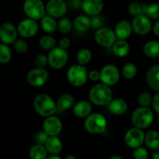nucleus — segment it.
I'll list each match as a JSON object with an SVG mask.
<instances>
[{"label":"nucleus","mask_w":159,"mask_h":159,"mask_svg":"<svg viewBox=\"0 0 159 159\" xmlns=\"http://www.w3.org/2000/svg\"><path fill=\"white\" fill-rule=\"evenodd\" d=\"M44 147H46L48 154L58 155L63 149V144L60 139L57 137H49L45 143Z\"/></svg>","instance_id":"nucleus-22"},{"label":"nucleus","mask_w":159,"mask_h":159,"mask_svg":"<svg viewBox=\"0 0 159 159\" xmlns=\"http://www.w3.org/2000/svg\"><path fill=\"white\" fill-rule=\"evenodd\" d=\"M73 26L76 31L85 32L91 27V19L87 15H79L75 18Z\"/></svg>","instance_id":"nucleus-26"},{"label":"nucleus","mask_w":159,"mask_h":159,"mask_svg":"<svg viewBox=\"0 0 159 159\" xmlns=\"http://www.w3.org/2000/svg\"><path fill=\"white\" fill-rule=\"evenodd\" d=\"M93 58V53L91 50L87 48H83L79 50L76 55L78 64L85 66V65L89 64Z\"/></svg>","instance_id":"nucleus-30"},{"label":"nucleus","mask_w":159,"mask_h":159,"mask_svg":"<svg viewBox=\"0 0 159 159\" xmlns=\"http://www.w3.org/2000/svg\"><path fill=\"white\" fill-rule=\"evenodd\" d=\"M109 109L112 114L115 115H124L128 109V104L124 99L120 98H114L109 104Z\"/></svg>","instance_id":"nucleus-21"},{"label":"nucleus","mask_w":159,"mask_h":159,"mask_svg":"<svg viewBox=\"0 0 159 159\" xmlns=\"http://www.w3.org/2000/svg\"><path fill=\"white\" fill-rule=\"evenodd\" d=\"M146 82L152 90L159 92V64L150 67L146 74Z\"/></svg>","instance_id":"nucleus-19"},{"label":"nucleus","mask_w":159,"mask_h":159,"mask_svg":"<svg viewBox=\"0 0 159 159\" xmlns=\"http://www.w3.org/2000/svg\"><path fill=\"white\" fill-rule=\"evenodd\" d=\"M89 98L90 102L97 106L109 105L113 100V91L110 86L102 83L97 84L89 90Z\"/></svg>","instance_id":"nucleus-1"},{"label":"nucleus","mask_w":159,"mask_h":159,"mask_svg":"<svg viewBox=\"0 0 159 159\" xmlns=\"http://www.w3.org/2000/svg\"><path fill=\"white\" fill-rule=\"evenodd\" d=\"M116 38L117 37L114 31L107 26L99 28L94 34V39L96 43L107 48L113 46V44L116 42Z\"/></svg>","instance_id":"nucleus-8"},{"label":"nucleus","mask_w":159,"mask_h":159,"mask_svg":"<svg viewBox=\"0 0 159 159\" xmlns=\"http://www.w3.org/2000/svg\"><path fill=\"white\" fill-rule=\"evenodd\" d=\"M92 111H93V106L91 102L85 100H82L75 103L72 108L75 116L79 118H85L90 114H92Z\"/></svg>","instance_id":"nucleus-20"},{"label":"nucleus","mask_w":159,"mask_h":159,"mask_svg":"<svg viewBox=\"0 0 159 159\" xmlns=\"http://www.w3.org/2000/svg\"><path fill=\"white\" fill-rule=\"evenodd\" d=\"M157 122H158V123L159 124V115H158V117H157Z\"/></svg>","instance_id":"nucleus-52"},{"label":"nucleus","mask_w":159,"mask_h":159,"mask_svg":"<svg viewBox=\"0 0 159 159\" xmlns=\"http://www.w3.org/2000/svg\"><path fill=\"white\" fill-rule=\"evenodd\" d=\"M114 32L118 39L126 40L133 32L132 23L127 20H120L115 26Z\"/></svg>","instance_id":"nucleus-18"},{"label":"nucleus","mask_w":159,"mask_h":159,"mask_svg":"<svg viewBox=\"0 0 159 159\" xmlns=\"http://www.w3.org/2000/svg\"><path fill=\"white\" fill-rule=\"evenodd\" d=\"M48 64V56L44 54H38L35 57V65L38 68H45Z\"/></svg>","instance_id":"nucleus-40"},{"label":"nucleus","mask_w":159,"mask_h":159,"mask_svg":"<svg viewBox=\"0 0 159 159\" xmlns=\"http://www.w3.org/2000/svg\"><path fill=\"white\" fill-rule=\"evenodd\" d=\"M138 73V67L133 62H127L123 66L122 74L127 80H131L136 76Z\"/></svg>","instance_id":"nucleus-33"},{"label":"nucleus","mask_w":159,"mask_h":159,"mask_svg":"<svg viewBox=\"0 0 159 159\" xmlns=\"http://www.w3.org/2000/svg\"><path fill=\"white\" fill-rule=\"evenodd\" d=\"M75 97L71 94H63L57 99L56 104H57V108L60 110H68V109L73 108L75 103Z\"/></svg>","instance_id":"nucleus-25"},{"label":"nucleus","mask_w":159,"mask_h":159,"mask_svg":"<svg viewBox=\"0 0 159 159\" xmlns=\"http://www.w3.org/2000/svg\"><path fill=\"white\" fill-rule=\"evenodd\" d=\"M109 159H124L122 156L118 155V154H116V155H113L111 157H109Z\"/></svg>","instance_id":"nucleus-50"},{"label":"nucleus","mask_w":159,"mask_h":159,"mask_svg":"<svg viewBox=\"0 0 159 159\" xmlns=\"http://www.w3.org/2000/svg\"><path fill=\"white\" fill-rule=\"evenodd\" d=\"M11 58H12V51L8 45L0 43V63H8L10 62Z\"/></svg>","instance_id":"nucleus-35"},{"label":"nucleus","mask_w":159,"mask_h":159,"mask_svg":"<svg viewBox=\"0 0 159 159\" xmlns=\"http://www.w3.org/2000/svg\"><path fill=\"white\" fill-rule=\"evenodd\" d=\"M62 128L63 125L61 120L55 115L46 117L43 120V131L49 137H57L61 132Z\"/></svg>","instance_id":"nucleus-13"},{"label":"nucleus","mask_w":159,"mask_h":159,"mask_svg":"<svg viewBox=\"0 0 159 159\" xmlns=\"http://www.w3.org/2000/svg\"><path fill=\"white\" fill-rule=\"evenodd\" d=\"M39 26L37 21L30 18L21 20L17 26L18 34L24 38L33 37L37 34Z\"/></svg>","instance_id":"nucleus-14"},{"label":"nucleus","mask_w":159,"mask_h":159,"mask_svg":"<svg viewBox=\"0 0 159 159\" xmlns=\"http://www.w3.org/2000/svg\"><path fill=\"white\" fill-rule=\"evenodd\" d=\"M68 3L65 0H49L46 4V12L54 18H61L66 14Z\"/></svg>","instance_id":"nucleus-12"},{"label":"nucleus","mask_w":159,"mask_h":159,"mask_svg":"<svg viewBox=\"0 0 159 159\" xmlns=\"http://www.w3.org/2000/svg\"><path fill=\"white\" fill-rule=\"evenodd\" d=\"M88 78L93 82L100 80V71H98L96 70H91L89 73H88Z\"/></svg>","instance_id":"nucleus-44"},{"label":"nucleus","mask_w":159,"mask_h":159,"mask_svg":"<svg viewBox=\"0 0 159 159\" xmlns=\"http://www.w3.org/2000/svg\"><path fill=\"white\" fill-rule=\"evenodd\" d=\"M29 156L30 159H47L48 157V152L44 145L36 143L30 149Z\"/></svg>","instance_id":"nucleus-28"},{"label":"nucleus","mask_w":159,"mask_h":159,"mask_svg":"<svg viewBox=\"0 0 159 159\" xmlns=\"http://www.w3.org/2000/svg\"><path fill=\"white\" fill-rule=\"evenodd\" d=\"M14 48H15L16 51L20 54H24L28 50V44L26 41L23 39H17L15 42L13 43Z\"/></svg>","instance_id":"nucleus-38"},{"label":"nucleus","mask_w":159,"mask_h":159,"mask_svg":"<svg viewBox=\"0 0 159 159\" xmlns=\"http://www.w3.org/2000/svg\"><path fill=\"white\" fill-rule=\"evenodd\" d=\"M120 73L113 64L105 65L100 70V80L107 86H114L119 82Z\"/></svg>","instance_id":"nucleus-9"},{"label":"nucleus","mask_w":159,"mask_h":159,"mask_svg":"<svg viewBox=\"0 0 159 159\" xmlns=\"http://www.w3.org/2000/svg\"><path fill=\"white\" fill-rule=\"evenodd\" d=\"M47 159H62L60 156L58 155H54V154H51L50 156H48Z\"/></svg>","instance_id":"nucleus-49"},{"label":"nucleus","mask_w":159,"mask_h":159,"mask_svg":"<svg viewBox=\"0 0 159 159\" xmlns=\"http://www.w3.org/2000/svg\"><path fill=\"white\" fill-rule=\"evenodd\" d=\"M128 12L130 15L134 16V17H137L141 14H144V9H143V5L141 3L138 2H131L129 3L128 7Z\"/></svg>","instance_id":"nucleus-37"},{"label":"nucleus","mask_w":159,"mask_h":159,"mask_svg":"<svg viewBox=\"0 0 159 159\" xmlns=\"http://www.w3.org/2000/svg\"><path fill=\"white\" fill-rule=\"evenodd\" d=\"M143 51L146 56L152 59H159V41L152 40L144 44Z\"/></svg>","instance_id":"nucleus-24"},{"label":"nucleus","mask_w":159,"mask_h":159,"mask_svg":"<svg viewBox=\"0 0 159 159\" xmlns=\"http://www.w3.org/2000/svg\"><path fill=\"white\" fill-rule=\"evenodd\" d=\"M23 11L27 18L40 20L46 13V6L42 0H25Z\"/></svg>","instance_id":"nucleus-6"},{"label":"nucleus","mask_w":159,"mask_h":159,"mask_svg":"<svg viewBox=\"0 0 159 159\" xmlns=\"http://www.w3.org/2000/svg\"><path fill=\"white\" fill-rule=\"evenodd\" d=\"M102 19L100 17L98 16H95V17H92L91 18V26L92 27L95 28V29H99V28L102 27Z\"/></svg>","instance_id":"nucleus-42"},{"label":"nucleus","mask_w":159,"mask_h":159,"mask_svg":"<svg viewBox=\"0 0 159 159\" xmlns=\"http://www.w3.org/2000/svg\"><path fill=\"white\" fill-rule=\"evenodd\" d=\"M39 45L42 49L51 51L56 47V40L52 36L46 34L39 39Z\"/></svg>","instance_id":"nucleus-32"},{"label":"nucleus","mask_w":159,"mask_h":159,"mask_svg":"<svg viewBox=\"0 0 159 159\" xmlns=\"http://www.w3.org/2000/svg\"><path fill=\"white\" fill-rule=\"evenodd\" d=\"M144 14L153 20L159 19V3L152 2L148 5H143Z\"/></svg>","instance_id":"nucleus-31"},{"label":"nucleus","mask_w":159,"mask_h":159,"mask_svg":"<svg viewBox=\"0 0 159 159\" xmlns=\"http://www.w3.org/2000/svg\"><path fill=\"white\" fill-rule=\"evenodd\" d=\"M65 159H77L75 157V156L72 155V154H69V155L66 156V157H65Z\"/></svg>","instance_id":"nucleus-51"},{"label":"nucleus","mask_w":159,"mask_h":159,"mask_svg":"<svg viewBox=\"0 0 159 159\" xmlns=\"http://www.w3.org/2000/svg\"><path fill=\"white\" fill-rule=\"evenodd\" d=\"M49 78V73L45 68L32 69L28 72L26 75V80L30 85L34 87H43L48 82Z\"/></svg>","instance_id":"nucleus-10"},{"label":"nucleus","mask_w":159,"mask_h":159,"mask_svg":"<svg viewBox=\"0 0 159 159\" xmlns=\"http://www.w3.org/2000/svg\"><path fill=\"white\" fill-rule=\"evenodd\" d=\"M133 31L139 35L148 34L152 29V24L149 17L145 14H141L134 17L131 22Z\"/></svg>","instance_id":"nucleus-16"},{"label":"nucleus","mask_w":159,"mask_h":159,"mask_svg":"<svg viewBox=\"0 0 159 159\" xmlns=\"http://www.w3.org/2000/svg\"><path fill=\"white\" fill-rule=\"evenodd\" d=\"M154 120V113L148 107H141L135 109L131 115V122L134 127L141 129L148 128Z\"/></svg>","instance_id":"nucleus-3"},{"label":"nucleus","mask_w":159,"mask_h":159,"mask_svg":"<svg viewBox=\"0 0 159 159\" xmlns=\"http://www.w3.org/2000/svg\"><path fill=\"white\" fill-rule=\"evenodd\" d=\"M34 107L37 113L45 118L54 115L57 109L55 101L47 94H40L35 97Z\"/></svg>","instance_id":"nucleus-2"},{"label":"nucleus","mask_w":159,"mask_h":159,"mask_svg":"<svg viewBox=\"0 0 159 159\" xmlns=\"http://www.w3.org/2000/svg\"><path fill=\"white\" fill-rule=\"evenodd\" d=\"M138 103L141 107H149L152 104L153 97L148 92H141L138 98Z\"/></svg>","instance_id":"nucleus-36"},{"label":"nucleus","mask_w":159,"mask_h":159,"mask_svg":"<svg viewBox=\"0 0 159 159\" xmlns=\"http://www.w3.org/2000/svg\"><path fill=\"white\" fill-rule=\"evenodd\" d=\"M113 54L119 58L126 57L130 51V46L126 40L118 39L112 46Z\"/></svg>","instance_id":"nucleus-23"},{"label":"nucleus","mask_w":159,"mask_h":159,"mask_svg":"<svg viewBox=\"0 0 159 159\" xmlns=\"http://www.w3.org/2000/svg\"><path fill=\"white\" fill-rule=\"evenodd\" d=\"M40 26L46 33L52 34L57 29V22L54 17L49 15H45L40 20Z\"/></svg>","instance_id":"nucleus-29"},{"label":"nucleus","mask_w":159,"mask_h":159,"mask_svg":"<svg viewBox=\"0 0 159 159\" xmlns=\"http://www.w3.org/2000/svg\"><path fill=\"white\" fill-rule=\"evenodd\" d=\"M144 143L147 147L152 151L159 150V132L155 130H150L146 132Z\"/></svg>","instance_id":"nucleus-27"},{"label":"nucleus","mask_w":159,"mask_h":159,"mask_svg":"<svg viewBox=\"0 0 159 159\" xmlns=\"http://www.w3.org/2000/svg\"><path fill=\"white\" fill-rule=\"evenodd\" d=\"M83 0H69L68 2V7L71 9H79L82 8Z\"/></svg>","instance_id":"nucleus-43"},{"label":"nucleus","mask_w":159,"mask_h":159,"mask_svg":"<svg viewBox=\"0 0 159 159\" xmlns=\"http://www.w3.org/2000/svg\"><path fill=\"white\" fill-rule=\"evenodd\" d=\"M152 105L153 107L154 110L155 111V112L159 115V92L153 97V101H152Z\"/></svg>","instance_id":"nucleus-46"},{"label":"nucleus","mask_w":159,"mask_h":159,"mask_svg":"<svg viewBox=\"0 0 159 159\" xmlns=\"http://www.w3.org/2000/svg\"><path fill=\"white\" fill-rule=\"evenodd\" d=\"M70 45H71V41H70L69 38L65 37H62L61 39H60L58 42V47L63 48V49L67 50L69 48Z\"/></svg>","instance_id":"nucleus-45"},{"label":"nucleus","mask_w":159,"mask_h":159,"mask_svg":"<svg viewBox=\"0 0 159 159\" xmlns=\"http://www.w3.org/2000/svg\"><path fill=\"white\" fill-rule=\"evenodd\" d=\"M144 137L145 134L142 129L134 126L133 128L129 129L125 133L124 142L127 147L135 149L142 146L143 143H144Z\"/></svg>","instance_id":"nucleus-11"},{"label":"nucleus","mask_w":159,"mask_h":159,"mask_svg":"<svg viewBox=\"0 0 159 159\" xmlns=\"http://www.w3.org/2000/svg\"><path fill=\"white\" fill-rule=\"evenodd\" d=\"M104 3L102 0H83L82 9L87 16H98L102 11Z\"/></svg>","instance_id":"nucleus-17"},{"label":"nucleus","mask_w":159,"mask_h":159,"mask_svg":"<svg viewBox=\"0 0 159 159\" xmlns=\"http://www.w3.org/2000/svg\"><path fill=\"white\" fill-rule=\"evenodd\" d=\"M48 137H49V136L44 131H40V132H37V134L34 136V140L37 144L44 145L48 140Z\"/></svg>","instance_id":"nucleus-41"},{"label":"nucleus","mask_w":159,"mask_h":159,"mask_svg":"<svg viewBox=\"0 0 159 159\" xmlns=\"http://www.w3.org/2000/svg\"><path fill=\"white\" fill-rule=\"evenodd\" d=\"M84 127L88 132L94 135L101 134L107 129V120L100 113H92L85 118Z\"/></svg>","instance_id":"nucleus-4"},{"label":"nucleus","mask_w":159,"mask_h":159,"mask_svg":"<svg viewBox=\"0 0 159 159\" xmlns=\"http://www.w3.org/2000/svg\"><path fill=\"white\" fill-rule=\"evenodd\" d=\"M48 65L54 70H61L66 65L68 61V53L67 50L60 47H55L49 51L48 55Z\"/></svg>","instance_id":"nucleus-7"},{"label":"nucleus","mask_w":159,"mask_h":159,"mask_svg":"<svg viewBox=\"0 0 159 159\" xmlns=\"http://www.w3.org/2000/svg\"><path fill=\"white\" fill-rule=\"evenodd\" d=\"M67 79L72 86L80 87L85 85L88 80V72L85 66L75 64L67 71Z\"/></svg>","instance_id":"nucleus-5"},{"label":"nucleus","mask_w":159,"mask_h":159,"mask_svg":"<svg viewBox=\"0 0 159 159\" xmlns=\"http://www.w3.org/2000/svg\"><path fill=\"white\" fill-rule=\"evenodd\" d=\"M73 27V23L68 17H61L57 22V30L63 34H68Z\"/></svg>","instance_id":"nucleus-34"},{"label":"nucleus","mask_w":159,"mask_h":159,"mask_svg":"<svg viewBox=\"0 0 159 159\" xmlns=\"http://www.w3.org/2000/svg\"><path fill=\"white\" fill-rule=\"evenodd\" d=\"M148 156L149 154L148 150L142 146L135 148L133 152L134 159H148Z\"/></svg>","instance_id":"nucleus-39"},{"label":"nucleus","mask_w":159,"mask_h":159,"mask_svg":"<svg viewBox=\"0 0 159 159\" xmlns=\"http://www.w3.org/2000/svg\"><path fill=\"white\" fill-rule=\"evenodd\" d=\"M152 159H159V150L154 151L152 154Z\"/></svg>","instance_id":"nucleus-48"},{"label":"nucleus","mask_w":159,"mask_h":159,"mask_svg":"<svg viewBox=\"0 0 159 159\" xmlns=\"http://www.w3.org/2000/svg\"><path fill=\"white\" fill-rule=\"evenodd\" d=\"M152 31H153L155 35H156L157 37H159V20L158 21L155 22L154 26H152Z\"/></svg>","instance_id":"nucleus-47"},{"label":"nucleus","mask_w":159,"mask_h":159,"mask_svg":"<svg viewBox=\"0 0 159 159\" xmlns=\"http://www.w3.org/2000/svg\"><path fill=\"white\" fill-rule=\"evenodd\" d=\"M17 27L12 23L6 22L0 26V40L6 45L13 44L18 37Z\"/></svg>","instance_id":"nucleus-15"}]
</instances>
